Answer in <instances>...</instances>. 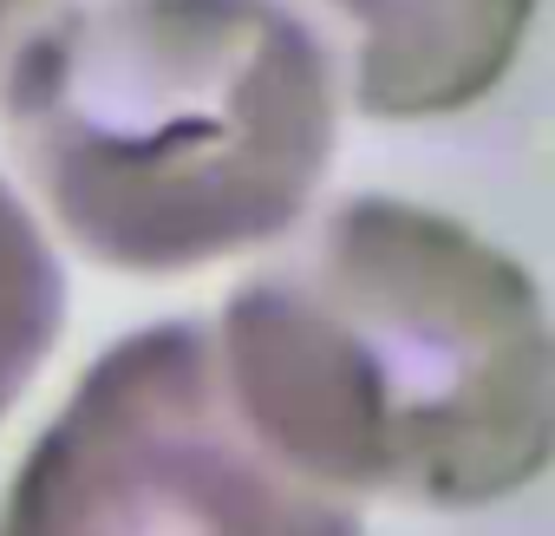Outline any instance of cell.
<instances>
[{
	"instance_id": "1",
	"label": "cell",
	"mask_w": 555,
	"mask_h": 536,
	"mask_svg": "<svg viewBox=\"0 0 555 536\" xmlns=\"http://www.w3.org/2000/svg\"><path fill=\"white\" fill-rule=\"evenodd\" d=\"M209 321L229 406L301 490L477 510L555 451V341L535 276L470 222L347 196Z\"/></svg>"
},
{
	"instance_id": "2",
	"label": "cell",
	"mask_w": 555,
	"mask_h": 536,
	"mask_svg": "<svg viewBox=\"0 0 555 536\" xmlns=\"http://www.w3.org/2000/svg\"><path fill=\"white\" fill-rule=\"evenodd\" d=\"M340 125V60L288 0H60L0 66L40 222L144 282L282 242Z\"/></svg>"
},
{
	"instance_id": "3",
	"label": "cell",
	"mask_w": 555,
	"mask_h": 536,
	"mask_svg": "<svg viewBox=\"0 0 555 536\" xmlns=\"http://www.w3.org/2000/svg\"><path fill=\"white\" fill-rule=\"evenodd\" d=\"M360 516L282 477L242 432L209 321H151L105 347L14 471L0 529H274L327 536Z\"/></svg>"
},
{
	"instance_id": "4",
	"label": "cell",
	"mask_w": 555,
	"mask_h": 536,
	"mask_svg": "<svg viewBox=\"0 0 555 536\" xmlns=\"http://www.w3.org/2000/svg\"><path fill=\"white\" fill-rule=\"evenodd\" d=\"M347 99L366 118H457L516 66L535 0H334Z\"/></svg>"
},
{
	"instance_id": "5",
	"label": "cell",
	"mask_w": 555,
	"mask_h": 536,
	"mask_svg": "<svg viewBox=\"0 0 555 536\" xmlns=\"http://www.w3.org/2000/svg\"><path fill=\"white\" fill-rule=\"evenodd\" d=\"M66 334V261L40 209L0 177V419H8Z\"/></svg>"
},
{
	"instance_id": "6",
	"label": "cell",
	"mask_w": 555,
	"mask_h": 536,
	"mask_svg": "<svg viewBox=\"0 0 555 536\" xmlns=\"http://www.w3.org/2000/svg\"><path fill=\"white\" fill-rule=\"evenodd\" d=\"M60 0H0V66H8V53L27 40V27L40 21V14H53Z\"/></svg>"
},
{
	"instance_id": "7",
	"label": "cell",
	"mask_w": 555,
	"mask_h": 536,
	"mask_svg": "<svg viewBox=\"0 0 555 536\" xmlns=\"http://www.w3.org/2000/svg\"><path fill=\"white\" fill-rule=\"evenodd\" d=\"M321 8H334V0H321Z\"/></svg>"
}]
</instances>
